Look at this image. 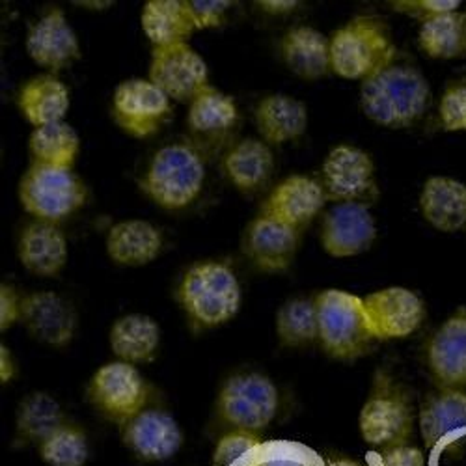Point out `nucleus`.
<instances>
[{
  "label": "nucleus",
  "mask_w": 466,
  "mask_h": 466,
  "mask_svg": "<svg viewBox=\"0 0 466 466\" xmlns=\"http://www.w3.org/2000/svg\"><path fill=\"white\" fill-rule=\"evenodd\" d=\"M222 170L228 181L239 192L254 194L263 188L273 176V149L261 138H241L226 149Z\"/></svg>",
  "instance_id": "nucleus-26"
},
{
  "label": "nucleus",
  "mask_w": 466,
  "mask_h": 466,
  "mask_svg": "<svg viewBox=\"0 0 466 466\" xmlns=\"http://www.w3.org/2000/svg\"><path fill=\"white\" fill-rule=\"evenodd\" d=\"M377 341L400 339L414 334L425 319V304L420 295L407 288L392 286L364 299Z\"/></svg>",
  "instance_id": "nucleus-19"
},
{
  "label": "nucleus",
  "mask_w": 466,
  "mask_h": 466,
  "mask_svg": "<svg viewBox=\"0 0 466 466\" xmlns=\"http://www.w3.org/2000/svg\"><path fill=\"white\" fill-rule=\"evenodd\" d=\"M427 366L441 388L466 386V308H459L431 336Z\"/></svg>",
  "instance_id": "nucleus-23"
},
{
  "label": "nucleus",
  "mask_w": 466,
  "mask_h": 466,
  "mask_svg": "<svg viewBox=\"0 0 466 466\" xmlns=\"http://www.w3.org/2000/svg\"><path fill=\"white\" fill-rule=\"evenodd\" d=\"M149 384L137 366L116 360L101 366L90 379L88 401L106 420L124 425L149 403Z\"/></svg>",
  "instance_id": "nucleus-9"
},
{
  "label": "nucleus",
  "mask_w": 466,
  "mask_h": 466,
  "mask_svg": "<svg viewBox=\"0 0 466 466\" xmlns=\"http://www.w3.org/2000/svg\"><path fill=\"white\" fill-rule=\"evenodd\" d=\"M414 427V409L407 388L392 373L377 370L359 416L362 439L379 448L407 444Z\"/></svg>",
  "instance_id": "nucleus-6"
},
{
  "label": "nucleus",
  "mask_w": 466,
  "mask_h": 466,
  "mask_svg": "<svg viewBox=\"0 0 466 466\" xmlns=\"http://www.w3.org/2000/svg\"><path fill=\"white\" fill-rule=\"evenodd\" d=\"M327 202V194L319 179L293 174L268 192L259 215L302 231V228L325 209Z\"/></svg>",
  "instance_id": "nucleus-20"
},
{
  "label": "nucleus",
  "mask_w": 466,
  "mask_h": 466,
  "mask_svg": "<svg viewBox=\"0 0 466 466\" xmlns=\"http://www.w3.org/2000/svg\"><path fill=\"white\" fill-rule=\"evenodd\" d=\"M256 5L261 12L268 15H288L300 6L297 0H259Z\"/></svg>",
  "instance_id": "nucleus-44"
},
{
  "label": "nucleus",
  "mask_w": 466,
  "mask_h": 466,
  "mask_svg": "<svg viewBox=\"0 0 466 466\" xmlns=\"http://www.w3.org/2000/svg\"><path fill=\"white\" fill-rule=\"evenodd\" d=\"M215 412L229 431L261 433L279 412L275 382L258 371H241L228 377L215 401Z\"/></svg>",
  "instance_id": "nucleus-8"
},
{
  "label": "nucleus",
  "mask_w": 466,
  "mask_h": 466,
  "mask_svg": "<svg viewBox=\"0 0 466 466\" xmlns=\"http://www.w3.org/2000/svg\"><path fill=\"white\" fill-rule=\"evenodd\" d=\"M88 197L86 183L71 168L30 163L17 187V198L23 209L35 220L55 224L81 211Z\"/></svg>",
  "instance_id": "nucleus-7"
},
{
  "label": "nucleus",
  "mask_w": 466,
  "mask_h": 466,
  "mask_svg": "<svg viewBox=\"0 0 466 466\" xmlns=\"http://www.w3.org/2000/svg\"><path fill=\"white\" fill-rule=\"evenodd\" d=\"M439 116L444 131H466V76L448 85L439 103Z\"/></svg>",
  "instance_id": "nucleus-39"
},
{
  "label": "nucleus",
  "mask_w": 466,
  "mask_h": 466,
  "mask_svg": "<svg viewBox=\"0 0 466 466\" xmlns=\"http://www.w3.org/2000/svg\"><path fill=\"white\" fill-rule=\"evenodd\" d=\"M277 336L282 347H304L318 339L316 299L297 297L277 314Z\"/></svg>",
  "instance_id": "nucleus-35"
},
{
  "label": "nucleus",
  "mask_w": 466,
  "mask_h": 466,
  "mask_svg": "<svg viewBox=\"0 0 466 466\" xmlns=\"http://www.w3.org/2000/svg\"><path fill=\"white\" fill-rule=\"evenodd\" d=\"M163 231L142 218L112 224L105 239V250L110 261L124 267H144L155 261L163 252Z\"/></svg>",
  "instance_id": "nucleus-24"
},
{
  "label": "nucleus",
  "mask_w": 466,
  "mask_h": 466,
  "mask_svg": "<svg viewBox=\"0 0 466 466\" xmlns=\"http://www.w3.org/2000/svg\"><path fill=\"white\" fill-rule=\"evenodd\" d=\"M396 46L388 26L370 15H359L330 37L332 71L347 81H366L394 64Z\"/></svg>",
  "instance_id": "nucleus-5"
},
{
  "label": "nucleus",
  "mask_w": 466,
  "mask_h": 466,
  "mask_svg": "<svg viewBox=\"0 0 466 466\" xmlns=\"http://www.w3.org/2000/svg\"><path fill=\"white\" fill-rule=\"evenodd\" d=\"M204 183V153L194 144L174 142L153 155L138 185L155 206L181 211L200 198Z\"/></svg>",
  "instance_id": "nucleus-3"
},
{
  "label": "nucleus",
  "mask_w": 466,
  "mask_h": 466,
  "mask_svg": "<svg viewBox=\"0 0 466 466\" xmlns=\"http://www.w3.org/2000/svg\"><path fill=\"white\" fill-rule=\"evenodd\" d=\"M67 238L58 224L34 220L21 229L17 258L30 275L42 279L58 277L67 263Z\"/></svg>",
  "instance_id": "nucleus-22"
},
{
  "label": "nucleus",
  "mask_w": 466,
  "mask_h": 466,
  "mask_svg": "<svg viewBox=\"0 0 466 466\" xmlns=\"http://www.w3.org/2000/svg\"><path fill=\"white\" fill-rule=\"evenodd\" d=\"M263 441L259 433L233 430L224 433L213 451V466H233L239 461H247L248 464L256 457Z\"/></svg>",
  "instance_id": "nucleus-37"
},
{
  "label": "nucleus",
  "mask_w": 466,
  "mask_h": 466,
  "mask_svg": "<svg viewBox=\"0 0 466 466\" xmlns=\"http://www.w3.org/2000/svg\"><path fill=\"white\" fill-rule=\"evenodd\" d=\"M280 55L288 69L304 81H319L332 71L330 40L312 26L289 28L280 42Z\"/></svg>",
  "instance_id": "nucleus-27"
},
{
  "label": "nucleus",
  "mask_w": 466,
  "mask_h": 466,
  "mask_svg": "<svg viewBox=\"0 0 466 466\" xmlns=\"http://www.w3.org/2000/svg\"><path fill=\"white\" fill-rule=\"evenodd\" d=\"M172 114V99L149 79H127L112 96V118L126 135L144 140L157 135Z\"/></svg>",
  "instance_id": "nucleus-11"
},
{
  "label": "nucleus",
  "mask_w": 466,
  "mask_h": 466,
  "mask_svg": "<svg viewBox=\"0 0 466 466\" xmlns=\"http://www.w3.org/2000/svg\"><path fill=\"white\" fill-rule=\"evenodd\" d=\"M187 126L202 153L217 151L238 131L239 106L229 94L209 85L188 103Z\"/></svg>",
  "instance_id": "nucleus-14"
},
{
  "label": "nucleus",
  "mask_w": 466,
  "mask_h": 466,
  "mask_svg": "<svg viewBox=\"0 0 466 466\" xmlns=\"http://www.w3.org/2000/svg\"><path fill=\"white\" fill-rule=\"evenodd\" d=\"M37 453L47 466H85L90 457L88 435L81 425L66 421L60 430L37 444Z\"/></svg>",
  "instance_id": "nucleus-36"
},
{
  "label": "nucleus",
  "mask_w": 466,
  "mask_h": 466,
  "mask_svg": "<svg viewBox=\"0 0 466 466\" xmlns=\"http://www.w3.org/2000/svg\"><path fill=\"white\" fill-rule=\"evenodd\" d=\"M377 239V222L364 204H334L321 222V245L332 258H355Z\"/></svg>",
  "instance_id": "nucleus-16"
},
{
  "label": "nucleus",
  "mask_w": 466,
  "mask_h": 466,
  "mask_svg": "<svg viewBox=\"0 0 466 466\" xmlns=\"http://www.w3.org/2000/svg\"><path fill=\"white\" fill-rule=\"evenodd\" d=\"M30 338L35 341L66 347L73 341L79 327L73 304L55 291H34L23 295L21 321Z\"/></svg>",
  "instance_id": "nucleus-17"
},
{
  "label": "nucleus",
  "mask_w": 466,
  "mask_h": 466,
  "mask_svg": "<svg viewBox=\"0 0 466 466\" xmlns=\"http://www.w3.org/2000/svg\"><path fill=\"white\" fill-rule=\"evenodd\" d=\"M147 79L172 101L190 103L209 86V69L202 55L188 44L153 47Z\"/></svg>",
  "instance_id": "nucleus-12"
},
{
  "label": "nucleus",
  "mask_w": 466,
  "mask_h": 466,
  "mask_svg": "<svg viewBox=\"0 0 466 466\" xmlns=\"http://www.w3.org/2000/svg\"><path fill=\"white\" fill-rule=\"evenodd\" d=\"M62 405L47 392H32L15 412V435L21 444H40L66 423Z\"/></svg>",
  "instance_id": "nucleus-32"
},
{
  "label": "nucleus",
  "mask_w": 466,
  "mask_h": 466,
  "mask_svg": "<svg viewBox=\"0 0 466 466\" xmlns=\"http://www.w3.org/2000/svg\"><path fill=\"white\" fill-rule=\"evenodd\" d=\"M122 442L140 461L163 462L181 450L185 435L168 410L146 407L122 425Z\"/></svg>",
  "instance_id": "nucleus-13"
},
{
  "label": "nucleus",
  "mask_w": 466,
  "mask_h": 466,
  "mask_svg": "<svg viewBox=\"0 0 466 466\" xmlns=\"http://www.w3.org/2000/svg\"><path fill=\"white\" fill-rule=\"evenodd\" d=\"M390 8L398 14L425 23L437 15L457 12L461 8V3L459 0H392Z\"/></svg>",
  "instance_id": "nucleus-40"
},
{
  "label": "nucleus",
  "mask_w": 466,
  "mask_h": 466,
  "mask_svg": "<svg viewBox=\"0 0 466 466\" xmlns=\"http://www.w3.org/2000/svg\"><path fill=\"white\" fill-rule=\"evenodd\" d=\"M431 105L425 75L412 64H390L362 83L360 108L366 118L386 129L420 122Z\"/></svg>",
  "instance_id": "nucleus-1"
},
{
  "label": "nucleus",
  "mask_w": 466,
  "mask_h": 466,
  "mask_svg": "<svg viewBox=\"0 0 466 466\" xmlns=\"http://www.w3.org/2000/svg\"><path fill=\"white\" fill-rule=\"evenodd\" d=\"M321 185L327 200L334 204L370 206L379 198L375 163L357 146H336L321 167Z\"/></svg>",
  "instance_id": "nucleus-10"
},
{
  "label": "nucleus",
  "mask_w": 466,
  "mask_h": 466,
  "mask_svg": "<svg viewBox=\"0 0 466 466\" xmlns=\"http://www.w3.org/2000/svg\"><path fill=\"white\" fill-rule=\"evenodd\" d=\"M329 466H360V464L351 459H334L329 462Z\"/></svg>",
  "instance_id": "nucleus-47"
},
{
  "label": "nucleus",
  "mask_w": 466,
  "mask_h": 466,
  "mask_svg": "<svg viewBox=\"0 0 466 466\" xmlns=\"http://www.w3.org/2000/svg\"><path fill=\"white\" fill-rule=\"evenodd\" d=\"M21 302L23 295H19L14 286H0V330L6 332L21 321Z\"/></svg>",
  "instance_id": "nucleus-42"
},
{
  "label": "nucleus",
  "mask_w": 466,
  "mask_h": 466,
  "mask_svg": "<svg viewBox=\"0 0 466 466\" xmlns=\"http://www.w3.org/2000/svg\"><path fill=\"white\" fill-rule=\"evenodd\" d=\"M420 430L427 450H450L466 441V392L441 388L420 409Z\"/></svg>",
  "instance_id": "nucleus-21"
},
{
  "label": "nucleus",
  "mask_w": 466,
  "mask_h": 466,
  "mask_svg": "<svg viewBox=\"0 0 466 466\" xmlns=\"http://www.w3.org/2000/svg\"><path fill=\"white\" fill-rule=\"evenodd\" d=\"M241 284L226 261L194 263L177 288V302L194 329L209 330L226 325L241 309Z\"/></svg>",
  "instance_id": "nucleus-2"
},
{
  "label": "nucleus",
  "mask_w": 466,
  "mask_h": 466,
  "mask_svg": "<svg viewBox=\"0 0 466 466\" xmlns=\"http://www.w3.org/2000/svg\"><path fill=\"white\" fill-rule=\"evenodd\" d=\"M79 133L66 122L34 127L28 137V153L32 165L73 170L76 157H79Z\"/></svg>",
  "instance_id": "nucleus-33"
},
{
  "label": "nucleus",
  "mask_w": 466,
  "mask_h": 466,
  "mask_svg": "<svg viewBox=\"0 0 466 466\" xmlns=\"http://www.w3.org/2000/svg\"><path fill=\"white\" fill-rule=\"evenodd\" d=\"M69 105V88L53 73L32 76L17 94V108L32 127L64 122Z\"/></svg>",
  "instance_id": "nucleus-29"
},
{
  "label": "nucleus",
  "mask_w": 466,
  "mask_h": 466,
  "mask_svg": "<svg viewBox=\"0 0 466 466\" xmlns=\"http://www.w3.org/2000/svg\"><path fill=\"white\" fill-rule=\"evenodd\" d=\"M140 26L153 47L188 44L197 32L187 0H147L140 12Z\"/></svg>",
  "instance_id": "nucleus-31"
},
{
  "label": "nucleus",
  "mask_w": 466,
  "mask_h": 466,
  "mask_svg": "<svg viewBox=\"0 0 466 466\" xmlns=\"http://www.w3.org/2000/svg\"><path fill=\"white\" fill-rule=\"evenodd\" d=\"M248 466H316L309 450L295 442H263Z\"/></svg>",
  "instance_id": "nucleus-38"
},
{
  "label": "nucleus",
  "mask_w": 466,
  "mask_h": 466,
  "mask_svg": "<svg viewBox=\"0 0 466 466\" xmlns=\"http://www.w3.org/2000/svg\"><path fill=\"white\" fill-rule=\"evenodd\" d=\"M81 8H90V10H106L110 8L114 3H108V0H103V3H86V0H81V3H73Z\"/></svg>",
  "instance_id": "nucleus-46"
},
{
  "label": "nucleus",
  "mask_w": 466,
  "mask_h": 466,
  "mask_svg": "<svg viewBox=\"0 0 466 466\" xmlns=\"http://www.w3.org/2000/svg\"><path fill=\"white\" fill-rule=\"evenodd\" d=\"M108 343L118 360L133 366L149 364L159 353L161 329L146 314H127L112 323Z\"/></svg>",
  "instance_id": "nucleus-30"
},
{
  "label": "nucleus",
  "mask_w": 466,
  "mask_h": 466,
  "mask_svg": "<svg viewBox=\"0 0 466 466\" xmlns=\"http://www.w3.org/2000/svg\"><path fill=\"white\" fill-rule=\"evenodd\" d=\"M15 375H17V362L10 349L3 343L0 345V382L8 384L15 379Z\"/></svg>",
  "instance_id": "nucleus-45"
},
{
  "label": "nucleus",
  "mask_w": 466,
  "mask_h": 466,
  "mask_svg": "<svg viewBox=\"0 0 466 466\" xmlns=\"http://www.w3.org/2000/svg\"><path fill=\"white\" fill-rule=\"evenodd\" d=\"M318 339L323 351L343 362H353L371 351L377 341L364 299L341 289H325L316 297Z\"/></svg>",
  "instance_id": "nucleus-4"
},
{
  "label": "nucleus",
  "mask_w": 466,
  "mask_h": 466,
  "mask_svg": "<svg viewBox=\"0 0 466 466\" xmlns=\"http://www.w3.org/2000/svg\"><path fill=\"white\" fill-rule=\"evenodd\" d=\"M423 464H425V457L421 450L409 444L384 448L379 455V466H423Z\"/></svg>",
  "instance_id": "nucleus-43"
},
{
  "label": "nucleus",
  "mask_w": 466,
  "mask_h": 466,
  "mask_svg": "<svg viewBox=\"0 0 466 466\" xmlns=\"http://www.w3.org/2000/svg\"><path fill=\"white\" fill-rule=\"evenodd\" d=\"M25 47L34 64L53 75L81 58L79 37L69 25L64 10L58 6L46 10V14L30 26Z\"/></svg>",
  "instance_id": "nucleus-18"
},
{
  "label": "nucleus",
  "mask_w": 466,
  "mask_h": 466,
  "mask_svg": "<svg viewBox=\"0 0 466 466\" xmlns=\"http://www.w3.org/2000/svg\"><path fill=\"white\" fill-rule=\"evenodd\" d=\"M231 5L233 3H228V0H187V6L197 30L220 26Z\"/></svg>",
  "instance_id": "nucleus-41"
},
{
  "label": "nucleus",
  "mask_w": 466,
  "mask_h": 466,
  "mask_svg": "<svg viewBox=\"0 0 466 466\" xmlns=\"http://www.w3.org/2000/svg\"><path fill=\"white\" fill-rule=\"evenodd\" d=\"M299 241V229L275 218L258 215L243 233L241 250L261 273L277 275L293 265Z\"/></svg>",
  "instance_id": "nucleus-15"
},
{
  "label": "nucleus",
  "mask_w": 466,
  "mask_h": 466,
  "mask_svg": "<svg viewBox=\"0 0 466 466\" xmlns=\"http://www.w3.org/2000/svg\"><path fill=\"white\" fill-rule=\"evenodd\" d=\"M420 49L431 58L451 60L466 55V12H450L421 23Z\"/></svg>",
  "instance_id": "nucleus-34"
},
{
  "label": "nucleus",
  "mask_w": 466,
  "mask_h": 466,
  "mask_svg": "<svg viewBox=\"0 0 466 466\" xmlns=\"http://www.w3.org/2000/svg\"><path fill=\"white\" fill-rule=\"evenodd\" d=\"M420 211L439 231L462 229L466 226V185L446 176L430 177L420 192Z\"/></svg>",
  "instance_id": "nucleus-28"
},
{
  "label": "nucleus",
  "mask_w": 466,
  "mask_h": 466,
  "mask_svg": "<svg viewBox=\"0 0 466 466\" xmlns=\"http://www.w3.org/2000/svg\"><path fill=\"white\" fill-rule=\"evenodd\" d=\"M254 124L259 138L270 147L300 138L308 129L306 105L288 94H270L258 101Z\"/></svg>",
  "instance_id": "nucleus-25"
}]
</instances>
